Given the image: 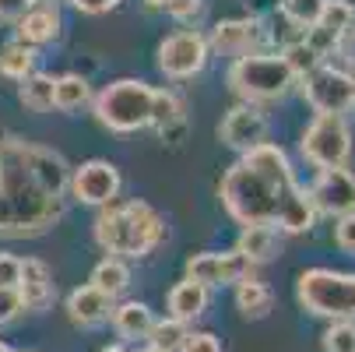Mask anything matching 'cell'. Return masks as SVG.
<instances>
[{
  "mask_svg": "<svg viewBox=\"0 0 355 352\" xmlns=\"http://www.w3.org/2000/svg\"><path fill=\"white\" fill-rule=\"evenodd\" d=\"M218 197L239 226H271L282 236H299L317 222L310 194L295 183L288 156L271 141L246 148L239 162L225 169Z\"/></svg>",
  "mask_w": 355,
  "mask_h": 352,
  "instance_id": "obj_1",
  "label": "cell"
},
{
  "mask_svg": "<svg viewBox=\"0 0 355 352\" xmlns=\"http://www.w3.org/2000/svg\"><path fill=\"white\" fill-rule=\"evenodd\" d=\"M71 166L60 152L0 134V240H32L64 219Z\"/></svg>",
  "mask_w": 355,
  "mask_h": 352,
  "instance_id": "obj_2",
  "label": "cell"
},
{
  "mask_svg": "<svg viewBox=\"0 0 355 352\" xmlns=\"http://www.w3.org/2000/svg\"><path fill=\"white\" fill-rule=\"evenodd\" d=\"M166 240V219L148 201H113L95 219V243L116 258H148Z\"/></svg>",
  "mask_w": 355,
  "mask_h": 352,
  "instance_id": "obj_3",
  "label": "cell"
},
{
  "mask_svg": "<svg viewBox=\"0 0 355 352\" xmlns=\"http://www.w3.org/2000/svg\"><path fill=\"white\" fill-rule=\"evenodd\" d=\"M229 88L250 106L275 103V99H285L295 88V74L288 71L282 53H246L232 60Z\"/></svg>",
  "mask_w": 355,
  "mask_h": 352,
  "instance_id": "obj_4",
  "label": "cell"
},
{
  "mask_svg": "<svg viewBox=\"0 0 355 352\" xmlns=\"http://www.w3.org/2000/svg\"><path fill=\"white\" fill-rule=\"evenodd\" d=\"M151 95H155V88L144 85L141 78H120L92 99L95 120L113 134L144 131L151 120Z\"/></svg>",
  "mask_w": 355,
  "mask_h": 352,
  "instance_id": "obj_5",
  "label": "cell"
},
{
  "mask_svg": "<svg viewBox=\"0 0 355 352\" xmlns=\"http://www.w3.org/2000/svg\"><path fill=\"white\" fill-rule=\"evenodd\" d=\"M299 307L324 321H355V275L310 268L295 282Z\"/></svg>",
  "mask_w": 355,
  "mask_h": 352,
  "instance_id": "obj_6",
  "label": "cell"
},
{
  "mask_svg": "<svg viewBox=\"0 0 355 352\" xmlns=\"http://www.w3.org/2000/svg\"><path fill=\"white\" fill-rule=\"evenodd\" d=\"M299 152H302V159H306L310 166H317V169L348 166V159H352V131H348V120L345 117H334V113H317L313 124L302 131Z\"/></svg>",
  "mask_w": 355,
  "mask_h": 352,
  "instance_id": "obj_7",
  "label": "cell"
},
{
  "mask_svg": "<svg viewBox=\"0 0 355 352\" xmlns=\"http://www.w3.org/2000/svg\"><path fill=\"white\" fill-rule=\"evenodd\" d=\"M302 99L317 110V113H334L345 117L355 110V78L341 67L331 64H317L313 71H306L302 78H295Z\"/></svg>",
  "mask_w": 355,
  "mask_h": 352,
  "instance_id": "obj_8",
  "label": "cell"
},
{
  "mask_svg": "<svg viewBox=\"0 0 355 352\" xmlns=\"http://www.w3.org/2000/svg\"><path fill=\"white\" fill-rule=\"evenodd\" d=\"M208 57H211L208 39L197 28H180V32H173L159 42V71L173 81L200 74L208 67Z\"/></svg>",
  "mask_w": 355,
  "mask_h": 352,
  "instance_id": "obj_9",
  "label": "cell"
},
{
  "mask_svg": "<svg viewBox=\"0 0 355 352\" xmlns=\"http://www.w3.org/2000/svg\"><path fill=\"white\" fill-rule=\"evenodd\" d=\"M120 187H123L120 169L113 162H106V159L81 162L78 169H71V183H67L71 197L81 201V205H92V208L113 205V201L120 197Z\"/></svg>",
  "mask_w": 355,
  "mask_h": 352,
  "instance_id": "obj_10",
  "label": "cell"
},
{
  "mask_svg": "<svg viewBox=\"0 0 355 352\" xmlns=\"http://www.w3.org/2000/svg\"><path fill=\"white\" fill-rule=\"evenodd\" d=\"M253 268L239 250H205V254H193L187 261V278L200 282L205 289L215 285H236L243 278H253Z\"/></svg>",
  "mask_w": 355,
  "mask_h": 352,
  "instance_id": "obj_11",
  "label": "cell"
},
{
  "mask_svg": "<svg viewBox=\"0 0 355 352\" xmlns=\"http://www.w3.org/2000/svg\"><path fill=\"white\" fill-rule=\"evenodd\" d=\"M310 194V205L317 215H331V219H341L348 212H355V176L338 166V169H320L313 187L306 190Z\"/></svg>",
  "mask_w": 355,
  "mask_h": 352,
  "instance_id": "obj_12",
  "label": "cell"
},
{
  "mask_svg": "<svg viewBox=\"0 0 355 352\" xmlns=\"http://www.w3.org/2000/svg\"><path fill=\"white\" fill-rule=\"evenodd\" d=\"M208 49L222 57H246V53H261V42H264V25L257 18H225L218 25H211Z\"/></svg>",
  "mask_w": 355,
  "mask_h": 352,
  "instance_id": "obj_13",
  "label": "cell"
},
{
  "mask_svg": "<svg viewBox=\"0 0 355 352\" xmlns=\"http://www.w3.org/2000/svg\"><path fill=\"white\" fill-rule=\"evenodd\" d=\"M218 137H222L225 148H232V152L243 156L246 148L268 141V120H264V113L257 106H250V103L232 106L225 113V120L218 124Z\"/></svg>",
  "mask_w": 355,
  "mask_h": 352,
  "instance_id": "obj_14",
  "label": "cell"
},
{
  "mask_svg": "<svg viewBox=\"0 0 355 352\" xmlns=\"http://www.w3.org/2000/svg\"><path fill=\"white\" fill-rule=\"evenodd\" d=\"M18 292H21L25 310H46L49 303H53V271L46 268V261H39V258L21 261Z\"/></svg>",
  "mask_w": 355,
  "mask_h": 352,
  "instance_id": "obj_15",
  "label": "cell"
},
{
  "mask_svg": "<svg viewBox=\"0 0 355 352\" xmlns=\"http://www.w3.org/2000/svg\"><path fill=\"white\" fill-rule=\"evenodd\" d=\"M110 314H113V299L106 292H98L95 285H78L67 296V317L78 328H95V324H103Z\"/></svg>",
  "mask_w": 355,
  "mask_h": 352,
  "instance_id": "obj_16",
  "label": "cell"
},
{
  "mask_svg": "<svg viewBox=\"0 0 355 352\" xmlns=\"http://www.w3.org/2000/svg\"><path fill=\"white\" fill-rule=\"evenodd\" d=\"M18 28V42H25V46H46V42H57L60 39V11L57 8H32L25 18H18L15 22Z\"/></svg>",
  "mask_w": 355,
  "mask_h": 352,
  "instance_id": "obj_17",
  "label": "cell"
},
{
  "mask_svg": "<svg viewBox=\"0 0 355 352\" xmlns=\"http://www.w3.org/2000/svg\"><path fill=\"white\" fill-rule=\"evenodd\" d=\"M236 250L250 265H268L282 254V233L271 229V226H243Z\"/></svg>",
  "mask_w": 355,
  "mask_h": 352,
  "instance_id": "obj_18",
  "label": "cell"
},
{
  "mask_svg": "<svg viewBox=\"0 0 355 352\" xmlns=\"http://www.w3.org/2000/svg\"><path fill=\"white\" fill-rule=\"evenodd\" d=\"M205 310H208V289L200 285V282L183 278V282H176V285L169 289V317H173V321L190 324V321H197Z\"/></svg>",
  "mask_w": 355,
  "mask_h": 352,
  "instance_id": "obj_19",
  "label": "cell"
},
{
  "mask_svg": "<svg viewBox=\"0 0 355 352\" xmlns=\"http://www.w3.org/2000/svg\"><path fill=\"white\" fill-rule=\"evenodd\" d=\"M110 317H113V328L120 331V338H130V342L148 338L151 324H155V314H151V307H148V303H137V299L113 307Z\"/></svg>",
  "mask_w": 355,
  "mask_h": 352,
  "instance_id": "obj_20",
  "label": "cell"
},
{
  "mask_svg": "<svg viewBox=\"0 0 355 352\" xmlns=\"http://www.w3.org/2000/svg\"><path fill=\"white\" fill-rule=\"evenodd\" d=\"M236 307H239V314H243L246 321H261V317L271 314L275 296H271V289H268L264 282L243 278V282H236Z\"/></svg>",
  "mask_w": 355,
  "mask_h": 352,
  "instance_id": "obj_21",
  "label": "cell"
},
{
  "mask_svg": "<svg viewBox=\"0 0 355 352\" xmlns=\"http://www.w3.org/2000/svg\"><path fill=\"white\" fill-rule=\"evenodd\" d=\"M92 85L81 74H60L53 81V110L60 113H78L85 106H92Z\"/></svg>",
  "mask_w": 355,
  "mask_h": 352,
  "instance_id": "obj_22",
  "label": "cell"
},
{
  "mask_svg": "<svg viewBox=\"0 0 355 352\" xmlns=\"http://www.w3.org/2000/svg\"><path fill=\"white\" fill-rule=\"evenodd\" d=\"M53 74H42V71H32L28 78H21V88H18V99L28 113H49L53 110Z\"/></svg>",
  "mask_w": 355,
  "mask_h": 352,
  "instance_id": "obj_23",
  "label": "cell"
},
{
  "mask_svg": "<svg viewBox=\"0 0 355 352\" xmlns=\"http://www.w3.org/2000/svg\"><path fill=\"white\" fill-rule=\"evenodd\" d=\"M35 71V49L11 39L0 46V78H8V81H21Z\"/></svg>",
  "mask_w": 355,
  "mask_h": 352,
  "instance_id": "obj_24",
  "label": "cell"
},
{
  "mask_svg": "<svg viewBox=\"0 0 355 352\" xmlns=\"http://www.w3.org/2000/svg\"><path fill=\"white\" fill-rule=\"evenodd\" d=\"M88 285H95L98 292H106L110 299H116V296H123L127 285H130V268L123 265V258H106V261L95 265Z\"/></svg>",
  "mask_w": 355,
  "mask_h": 352,
  "instance_id": "obj_25",
  "label": "cell"
},
{
  "mask_svg": "<svg viewBox=\"0 0 355 352\" xmlns=\"http://www.w3.org/2000/svg\"><path fill=\"white\" fill-rule=\"evenodd\" d=\"M180 124H183V103H180V95L155 88V95H151V120H148V127L169 134Z\"/></svg>",
  "mask_w": 355,
  "mask_h": 352,
  "instance_id": "obj_26",
  "label": "cell"
},
{
  "mask_svg": "<svg viewBox=\"0 0 355 352\" xmlns=\"http://www.w3.org/2000/svg\"><path fill=\"white\" fill-rule=\"evenodd\" d=\"M355 25V8L348 4V0H324V8H320V18H317V28L331 32L338 42L341 35Z\"/></svg>",
  "mask_w": 355,
  "mask_h": 352,
  "instance_id": "obj_27",
  "label": "cell"
},
{
  "mask_svg": "<svg viewBox=\"0 0 355 352\" xmlns=\"http://www.w3.org/2000/svg\"><path fill=\"white\" fill-rule=\"evenodd\" d=\"M183 338H187V324L183 321H155L151 324V331H148V345L151 349H159V352H180V345H183Z\"/></svg>",
  "mask_w": 355,
  "mask_h": 352,
  "instance_id": "obj_28",
  "label": "cell"
},
{
  "mask_svg": "<svg viewBox=\"0 0 355 352\" xmlns=\"http://www.w3.org/2000/svg\"><path fill=\"white\" fill-rule=\"evenodd\" d=\"M278 8H282V18H285L288 25H295L299 32H306V28L317 25L324 0H282Z\"/></svg>",
  "mask_w": 355,
  "mask_h": 352,
  "instance_id": "obj_29",
  "label": "cell"
},
{
  "mask_svg": "<svg viewBox=\"0 0 355 352\" xmlns=\"http://www.w3.org/2000/svg\"><path fill=\"white\" fill-rule=\"evenodd\" d=\"M302 35H306V32H302ZM282 60L288 64V71H292L295 78H302L306 71H313L317 64H324V60L313 53V49L306 46V39H292V42L282 49Z\"/></svg>",
  "mask_w": 355,
  "mask_h": 352,
  "instance_id": "obj_30",
  "label": "cell"
},
{
  "mask_svg": "<svg viewBox=\"0 0 355 352\" xmlns=\"http://www.w3.org/2000/svg\"><path fill=\"white\" fill-rule=\"evenodd\" d=\"M324 352H355V321H331L324 331Z\"/></svg>",
  "mask_w": 355,
  "mask_h": 352,
  "instance_id": "obj_31",
  "label": "cell"
},
{
  "mask_svg": "<svg viewBox=\"0 0 355 352\" xmlns=\"http://www.w3.org/2000/svg\"><path fill=\"white\" fill-rule=\"evenodd\" d=\"M25 314V303H21V292L18 289H8V285H0V328L18 321Z\"/></svg>",
  "mask_w": 355,
  "mask_h": 352,
  "instance_id": "obj_32",
  "label": "cell"
},
{
  "mask_svg": "<svg viewBox=\"0 0 355 352\" xmlns=\"http://www.w3.org/2000/svg\"><path fill=\"white\" fill-rule=\"evenodd\" d=\"M334 243H338V250H345L348 258H355V212H348V215H341L334 222Z\"/></svg>",
  "mask_w": 355,
  "mask_h": 352,
  "instance_id": "obj_33",
  "label": "cell"
},
{
  "mask_svg": "<svg viewBox=\"0 0 355 352\" xmlns=\"http://www.w3.org/2000/svg\"><path fill=\"white\" fill-rule=\"evenodd\" d=\"M162 11L176 22H193L200 18V11H205V0H166Z\"/></svg>",
  "mask_w": 355,
  "mask_h": 352,
  "instance_id": "obj_34",
  "label": "cell"
},
{
  "mask_svg": "<svg viewBox=\"0 0 355 352\" xmlns=\"http://www.w3.org/2000/svg\"><path fill=\"white\" fill-rule=\"evenodd\" d=\"M180 352H222V342H218L211 331H193V335L187 331Z\"/></svg>",
  "mask_w": 355,
  "mask_h": 352,
  "instance_id": "obj_35",
  "label": "cell"
},
{
  "mask_svg": "<svg viewBox=\"0 0 355 352\" xmlns=\"http://www.w3.org/2000/svg\"><path fill=\"white\" fill-rule=\"evenodd\" d=\"M35 8V0H0V25H15Z\"/></svg>",
  "mask_w": 355,
  "mask_h": 352,
  "instance_id": "obj_36",
  "label": "cell"
},
{
  "mask_svg": "<svg viewBox=\"0 0 355 352\" xmlns=\"http://www.w3.org/2000/svg\"><path fill=\"white\" fill-rule=\"evenodd\" d=\"M18 282H21V258H15V254H0V285L18 289Z\"/></svg>",
  "mask_w": 355,
  "mask_h": 352,
  "instance_id": "obj_37",
  "label": "cell"
},
{
  "mask_svg": "<svg viewBox=\"0 0 355 352\" xmlns=\"http://www.w3.org/2000/svg\"><path fill=\"white\" fill-rule=\"evenodd\" d=\"M67 4L81 15H110L113 8L123 4V0H67Z\"/></svg>",
  "mask_w": 355,
  "mask_h": 352,
  "instance_id": "obj_38",
  "label": "cell"
},
{
  "mask_svg": "<svg viewBox=\"0 0 355 352\" xmlns=\"http://www.w3.org/2000/svg\"><path fill=\"white\" fill-rule=\"evenodd\" d=\"M341 49H345V57H348V64L355 67V25L341 35Z\"/></svg>",
  "mask_w": 355,
  "mask_h": 352,
  "instance_id": "obj_39",
  "label": "cell"
},
{
  "mask_svg": "<svg viewBox=\"0 0 355 352\" xmlns=\"http://www.w3.org/2000/svg\"><path fill=\"white\" fill-rule=\"evenodd\" d=\"M162 4L166 0H144V8H151V11H162Z\"/></svg>",
  "mask_w": 355,
  "mask_h": 352,
  "instance_id": "obj_40",
  "label": "cell"
},
{
  "mask_svg": "<svg viewBox=\"0 0 355 352\" xmlns=\"http://www.w3.org/2000/svg\"><path fill=\"white\" fill-rule=\"evenodd\" d=\"M103 352H127V349H123V345H106Z\"/></svg>",
  "mask_w": 355,
  "mask_h": 352,
  "instance_id": "obj_41",
  "label": "cell"
},
{
  "mask_svg": "<svg viewBox=\"0 0 355 352\" xmlns=\"http://www.w3.org/2000/svg\"><path fill=\"white\" fill-rule=\"evenodd\" d=\"M0 352H15V349H11V345H4V342H0Z\"/></svg>",
  "mask_w": 355,
  "mask_h": 352,
  "instance_id": "obj_42",
  "label": "cell"
},
{
  "mask_svg": "<svg viewBox=\"0 0 355 352\" xmlns=\"http://www.w3.org/2000/svg\"><path fill=\"white\" fill-rule=\"evenodd\" d=\"M141 352H159V349H151V345H148V349H141Z\"/></svg>",
  "mask_w": 355,
  "mask_h": 352,
  "instance_id": "obj_43",
  "label": "cell"
}]
</instances>
